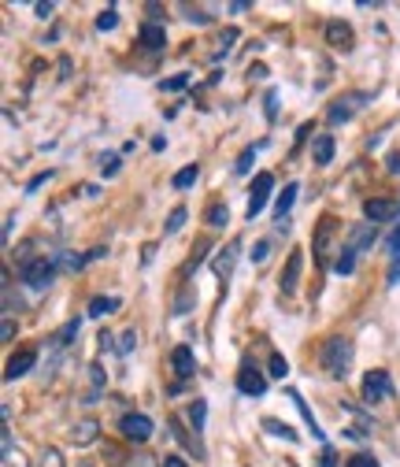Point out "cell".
Instances as JSON below:
<instances>
[{
  "mask_svg": "<svg viewBox=\"0 0 400 467\" xmlns=\"http://www.w3.org/2000/svg\"><path fill=\"white\" fill-rule=\"evenodd\" d=\"M208 223L211 226H226V223H231V208H226V204H211L208 208Z\"/></svg>",
  "mask_w": 400,
  "mask_h": 467,
  "instance_id": "24",
  "label": "cell"
},
{
  "mask_svg": "<svg viewBox=\"0 0 400 467\" xmlns=\"http://www.w3.org/2000/svg\"><path fill=\"white\" fill-rule=\"evenodd\" d=\"M93 438H97V420H82V423L71 431V441H75V445H89Z\"/></svg>",
  "mask_w": 400,
  "mask_h": 467,
  "instance_id": "19",
  "label": "cell"
},
{
  "mask_svg": "<svg viewBox=\"0 0 400 467\" xmlns=\"http://www.w3.org/2000/svg\"><path fill=\"white\" fill-rule=\"evenodd\" d=\"M267 253H271V245H267V242H260V245L252 249V260H256V264H263V260H267Z\"/></svg>",
  "mask_w": 400,
  "mask_h": 467,
  "instance_id": "35",
  "label": "cell"
},
{
  "mask_svg": "<svg viewBox=\"0 0 400 467\" xmlns=\"http://www.w3.org/2000/svg\"><path fill=\"white\" fill-rule=\"evenodd\" d=\"M396 212H400V204H396V201H385V197H371V201L364 204V215H367V223H374V226H378V223H389Z\"/></svg>",
  "mask_w": 400,
  "mask_h": 467,
  "instance_id": "9",
  "label": "cell"
},
{
  "mask_svg": "<svg viewBox=\"0 0 400 467\" xmlns=\"http://www.w3.org/2000/svg\"><path fill=\"white\" fill-rule=\"evenodd\" d=\"M353 357H356V348L349 337H326L323 348H319V360H323V371L330 379H349L353 371Z\"/></svg>",
  "mask_w": 400,
  "mask_h": 467,
  "instance_id": "1",
  "label": "cell"
},
{
  "mask_svg": "<svg viewBox=\"0 0 400 467\" xmlns=\"http://www.w3.org/2000/svg\"><path fill=\"white\" fill-rule=\"evenodd\" d=\"M274 104H278V97H274V93H267V119H274V115H278V108H274Z\"/></svg>",
  "mask_w": 400,
  "mask_h": 467,
  "instance_id": "38",
  "label": "cell"
},
{
  "mask_svg": "<svg viewBox=\"0 0 400 467\" xmlns=\"http://www.w3.org/2000/svg\"><path fill=\"white\" fill-rule=\"evenodd\" d=\"M182 223H186V208H175V212H170V219H167V234L182 230Z\"/></svg>",
  "mask_w": 400,
  "mask_h": 467,
  "instance_id": "28",
  "label": "cell"
},
{
  "mask_svg": "<svg viewBox=\"0 0 400 467\" xmlns=\"http://www.w3.org/2000/svg\"><path fill=\"white\" fill-rule=\"evenodd\" d=\"M238 253H241V242H231V245H226V249L219 253V260H215V275H219V278H231V275H234Z\"/></svg>",
  "mask_w": 400,
  "mask_h": 467,
  "instance_id": "13",
  "label": "cell"
},
{
  "mask_svg": "<svg viewBox=\"0 0 400 467\" xmlns=\"http://www.w3.org/2000/svg\"><path fill=\"white\" fill-rule=\"evenodd\" d=\"M116 26H119V12H116V8H104V12L97 16V30L108 34V30H116Z\"/></svg>",
  "mask_w": 400,
  "mask_h": 467,
  "instance_id": "23",
  "label": "cell"
},
{
  "mask_svg": "<svg viewBox=\"0 0 400 467\" xmlns=\"http://www.w3.org/2000/svg\"><path fill=\"white\" fill-rule=\"evenodd\" d=\"M119 431H123V438H127V441H149V438H152V420H149V416L130 412V416H123Z\"/></svg>",
  "mask_w": 400,
  "mask_h": 467,
  "instance_id": "6",
  "label": "cell"
},
{
  "mask_svg": "<svg viewBox=\"0 0 400 467\" xmlns=\"http://www.w3.org/2000/svg\"><path fill=\"white\" fill-rule=\"evenodd\" d=\"M389 171H393V174H400V152H393V156H389Z\"/></svg>",
  "mask_w": 400,
  "mask_h": 467,
  "instance_id": "44",
  "label": "cell"
},
{
  "mask_svg": "<svg viewBox=\"0 0 400 467\" xmlns=\"http://www.w3.org/2000/svg\"><path fill=\"white\" fill-rule=\"evenodd\" d=\"M0 334H5V341H12V337H15V323L8 319V323H5V330H0Z\"/></svg>",
  "mask_w": 400,
  "mask_h": 467,
  "instance_id": "43",
  "label": "cell"
},
{
  "mask_svg": "<svg viewBox=\"0 0 400 467\" xmlns=\"http://www.w3.org/2000/svg\"><path fill=\"white\" fill-rule=\"evenodd\" d=\"M271 190H274V174L260 171V174H256V182H252V193H249V219H256V215L267 208Z\"/></svg>",
  "mask_w": 400,
  "mask_h": 467,
  "instance_id": "5",
  "label": "cell"
},
{
  "mask_svg": "<svg viewBox=\"0 0 400 467\" xmlns=\"http://www.w3.org/2000/svg\"><path fill=\"white\" fill-rule=\"evenodd\" d=\"M193 182H197V163H193V167H186V171H179V174H175V190H190V186H193Z\"/></svg>",
  "mask_w": 400,
  "mask_h": 467,
  "instance_id": "25",
  "label": "cell"
},
{
  "mask_svg": "<svg viewBox=\"0 0 400 467\" xmlns=\"http://www.w3.org/2000/svg\"><path fill=\"white\" fill-rule=\"evenodd\" d=\"M134 337H138V334H134V330H130V334H127V337H123V345H119V348H123V353H130V348H134Z\"/></svg>",
  "mask_w": 400,
  "mask_h": 467,
  "instance_id": "42",
  "label": "cell"
},
{
  "mask_svg": "<svg viewBox=\"0 0 400 467\" xmlns=\"http://www.w3.org/2000/svg\"><path fill=\"white\" fill-rule=\"evenodd\" d=\"M385 397H393V379H389V371L374 368V371L364 379V400L378 404V400H385Z\"/></svg>",
  "mask_w": 400,
  "mask_h": 467,
  "instance_id": "4",
  "label": "cell"
},
{
  "mask_svg": "<svg viewBox=\"0 0 400 467\" xmlns=\"http://www.w3.org/2000/svg\"><path fill=\"white\" fill-rule=\"evenodd\" d=\"M301 264H304V256L293 253L290 264H285V271H282V294H293V289H297V282H301Z\"/></svg>",
  "mask_w": 400,
  "mask_h": 467,
  "instance_id": "14",
  "label": "cell"
},
{
  "mask_svg": "<svg viewBox=\"0 0 400 467\" xmlns=\"http://www.w3.org/2000/svg\"><path fill=\"white\" fill-rule=\"evenodd\" d=\"M119 308V297H97L89 305V316H108V312H116Z\"/></svg>",
  "mask_w": 400,
  "mask_h": 467,
  "instance_id": "22",
  "label": "cell"
},
{
  "mask_svg": "<svg viewBox=\"0 0 400 467\" xmlns=\"http://www.w3.org/2000/svg\"><path fill=\"white\" fill-rule=\"evenodd\" d=\"M190 420H193V427H197V431L204 427V400H197V404H190Z\"/></svg>",
  "mask_w": 400,
  "mask_h": 467,
  "instance_id": "30",
  "label": "cell"
},
{
  "mask_svg": "<svg viewBox=\"0 0 400 467\" xmlns=\"http://www.w3.org/2000/svg\"><path fill=\"white\" fill-rule=\"evenodd\" d=\"M389 282H400V253L389 260Z\"/></svg>",
  "mask_w": 400,
  "mask_h": 467,
  "instance_id": "36",
  "label": "cell"
},
{
  "mask_svg": "<svg viewBox=\"0 0 400 467\" xmlns=\"http://www.w3.org/2000/svg\"><path fill=\"white\" fill-rule=\"evenodd\" d=\"M34 360H37V353H34V348H23V353H15V357L8 360V371H5V379H8V382H15V379L30 375Z\"/></svg>",
  "mask_w": 400,
  "mask_h": 467,
  "instance_id": "10",
  "label": "cell"
},
{
  "mask_svg": "<svg viewBox=\"0 0 400 467\" xmlns=\"http://www.w3.org/2000/svg\"><path fill=\"white\" fill-rule=\"evenodd\" d=\"M297 193H301V186H297V182H290V186H285V193L278 197V204H274V219H278V223H282V219H290V208H293Z\"/></svg>",
  "mask_w": 400,
  "mask_h": 467,
  "instance_id": "16",
  "label": "cell"
},
{
  "mask_svg": "<svg viewBox=\"0 0 400 467\" xmlns=\"http://www.w3.org/2000/svg\"><path fill=\"white\" fill-rule=\"evenodd\" d=\"M86 264V256H60L56 260V267H64V271H78Z\"/></svg>",
  "mask_w": 400,
  "mask_h": 467,
  "instance_id": "29",
  "label": "cell"
},
{
  "mask_svg": "<svg viewBox=\"0 0 400 467\" xmlns=\"http://www.w3.org/2000/svg\"><path fill=\"white\" fill-rule=\"evenodd\" d=\"M141 45H145L149 52L163 48V45H167V34H163V26H156V23H145V26H141Z\"/></svg>",
  "mask_w": 400,
  "mask_h": 467,
  "instance_id": "17",
  "label": "cell"
},
{
  "mask_svg": "<svg viewBox=\"0 0 400 467\" xmlns=\"http://www.w3.org/2000/svg\"><path fill=\"white\" fill-rule=\"evenodd\" d=\"M163 467H186V460H182V456H167Z\"/></svg>",
  "mask_w": 400,
  "mask_h": 467,
  "instance_id": "41",
  "label": "cell"
},
{
  "mask_svg": "<svg viewBox=\"0 0 400 467\" xmlns=\"http://www.w3.org/2000/svg\"><path fill=\"white\" fill-rule=\"evenodd\" d=\"M263 427L274 434V438H285V441H297V431L290 423H278V420H263Z\"/></svg>",
  "mask_w": 400,
  "mask_h": 467,
  "instance_id": "21",
  "label": "cell"
},
{
  "mask_svg": "<svg viewBox=\"0 0 400 467\" xmlns=\"http://www.w3.org/2000/svg\"><path fill=\"white\" fill-rule=\"evenodd\" d=\"M15 467H26V463H23V456H19V463H15Z\"/></svg>",
  "mask_w": 400,
  "mask_h": 467,
  "instance_id": "45",
  "label": "cell"
},
{
  "mask_svg": "<svg viewBox=\"0 0 400 467\" xmlns=\"http://www.w3.org/2000/svg\"><path fill=\"white\" fill-rule=\"evenodd\" d=\"M75 330H78V323H67V327H64V334H60V341H71V337H75Z\"/></svg>",
  "mask_w": 400,
  "mask_h": 467,
  "instance_id": "40",
  "label": "cell"
},
{
  "mask_svg": "<svg viewBox=\"0 0 400 467\" xmlns=\"http://www.w3.org/2000/svg\"><path fill=\"white\" fill-rule=\"evenodd\" d=\"M56 271H60V267H56L48 256H30V260L23 264V282L34 285V289H45V285L56 278Z\"/></svg>",
  "mask_w": 400,
  "mask_h": 467,
  "instance_id": "3",
  "label": "cell"
},
{
  "mask_svg": "<svg viewBox=\"0 0 400 467\" xmlns=\"http://www.w3.org/2000/svg\"><path fill=\"white\" fill-rule=\"evenodd\" d=\"M326 45H333L337 52H349V48L356 45V34H353V26H349V23H341V19L326 23Z\"/></svg>",
  "mask_w": 400,
  "mask_h": 467,
  "instance_id": "7",
  "label": "cell"
},
{
  "mask_svg": "<svg viewBox=\"0 0 400 467\" xmlns=\"http://www.w3.org/2000/svg\"><path fill=\"white\" fill-rule=\"evenodd\" d=\"M374 238H378V226H374V223H360V226L349 234V242H345V245L356 249V253H364L367 245H374Z\"/></svg>",
  "mask_w": 400,
  "mask_h": 467,
  "instance_id": "12",
  "label": "cell"
},
{
  "mask_svg": "<svg viewBox=\"0 0 400 467\" xmlns=\"http://www.w3.org/2000/svg\"><path fill=\"white\" fill-rule=\"evenodd\" d=\"M337 230H341V223H337L333 215H323V219H319V226H315L312 249H315V260H319L323 267H330V256H333V253H341V249H337Z\"/></svg>",
  "mask_w": 400,
  "mask_h": 467,
  "instance_id": "2",
  "label": "cell"
},
{
  "mask_svg": "<svg viewBox=\"0 0 400 467\" xmlns=\"http://www.w3.org/2000/svg\"><path fill=\"white\" fill-rule=\"evenodd\" d=\"M100 171H104V174H116V171H119V156H104V160H100Z\"/></svg>",
  "mask_w": 400,
  "mask_h": 467,
  "instance_id": "33",
  "label": "cell"
},
{
  "mask_svg": "<svg viewBox=\"0 0 400 467\" xmlns=\"http://www.w3.org/2000/svg\"><path fill=\"white\" fill-rule=\"evenodd\" d=\"M41 460H45L41 467H64V456L56 452V449H45V456H41Z\"/></svg>",
  "mask_w": 400,
  "mask_h": 467,
  "instance_id": "31",
  "label": "cell"
},
{
  "mask_svg": "<svg viewBox=\"0 0 400 467\" xmlns=\"http://www.w3.org/2000/svg\"><path fill=\"white\" fill-rule=\"evenodd\" d=\"M186 12H190V16H186L190 23H208V12H200V8H186Z\"/></svg>",
  "mask_w": 400,
  "mask_h": 467,
  "instance_id": "37",
  "label": "cell"
},
{
  "mask_svg": "<svg viewBox=\"0 0 400 467\" xmlns=\"http://www.w3.org/2000/svg\"><path fill=\"white\" fill-rule=\"evenodd\" d=\"M345 467H378V460H374V456H367V452H360V456H353Z\"/></svg>",
  "mask_w": 400,
  "mask_h": 467,
  "instance_id": "32",
  "label": "cell"
},
{
  "mask_svg": "<svg viewBox=\"0 0 400 467\" xmlns=\"http://www.w3.org/2000/svg\"><path fill=\"white\" fill-rule=\"evenodd\" d=\"M252 156H256V145H249V149H245V152L238 156V163H234V171H238V174H245V171L252 167Z\"/></svg>",
  "mask_w": 400,
  "mask_h": 467,
  "instance_id": "27",
  "label": "cell"
},
{
  "mask_svg": "<svg viewBox=\"0 0 400 467\" xmlns=\"http://www.w3.org/2000/svg\"><path fill=\"white\" fill-rule=\"evenodd\" d=\"M170 364H175V375H179V379H190V375L197 371V364H193V353H190L186 345H179L175 353H170Z\"/></svg>",
  "mask_w": 400,
  "mask_h": 467,
  "instance_id": "15",
  "label": "cell"
},
{
  "mask_svg": "<svg viewBox=\"0 0 400 467\" xmlns=\"http://www.w3.org/2000/svg\"><path fill=\"white\" fill-rule=\"evenodd\" d=\"M364 100H367V93H349V97L333 100V108H330V123H349Z\"/></svg>",
  "mask_w": 400,
  "mask_h": 467,
  "instance_id": "8",
  "label": "cell"
},
{
  "mask_svg": "<svg viewBox=\"0 0 400 467\" xmlns=\"http://www.w3.org/2000/svg\"><path fill=\"white\" fill-rule=\"evenodd\" d=\"M330 160H333V138L319 134L315 138V163H330Z\"/></svg>",
  "mask_w": 400,
  "mask_h": 467,
  "instance_id": "20",
  "label": "cell"
},
{
  "mask_svg": "<svg viewBox=\"0 0 400 467\" xmlns=\"http://www.w3.org/2000/svg\"><path fill=\"white\" fill-rule=\"evenodd\" d=\"M385 249H389V256H396L400 253V226L389 234V242H385Z\"/></svg>",
  "mask_w": 400,
  "mask_h": 467,
  "instance_id": "34",
  "label": "cell"
},
{
  "mask_svg": "<svg viewBox=\"0 0 400 467\" xmlns=\"http://www.w3.org/2000/svg\"><path fill=\"white\" fill-rule=\"evenodd\" d=\"M333 271H337V275H353V271H356V249L341 245V256L333 260Z\"/></svg>",
  "mask_w": 400,
  "mask_h": 467,
  "instance_id": "18",
  "label": "cell"
},
{
  "mask_svg": "<svg viewBox=\"0 0 400 467\" xmlns=\"http://www.w3.org/2000/svg\"><path fill=\"white\" fill-rule=\"evenodd\" d=\"M238 389L249 393V397H260V393H267V379L260 371H252V368H241L238 371Z\"/></svg>",
  "mask_w": 400,
  "mask_h": 467,
  "instance_id": "11",
  "label": "cell"
},
{
  "mask_svg": "<svg viewBox=\"0 0 400 467\" xmlns=\"http://www.w3.org/2000/svg\"><path fill=\"white\" fill-rule=\"evenodd\" d=\"M271 375H274V379H285V375H290V364H285V357L271 353Z\"/></svg>",
  "mask_w": 400,
  "mask_h": 467,
  "instance_id": "26",
  "label": "cell"
},
{
  "mask_svg": "<svg viewBox=\"0 0 400 467\" xmlns=\"http://www.w3.org/2000/svg\"><path fill=\"white\" fill-rule=\"evenodd\" d=\"M333 463H337V456H333V449H326L323 460H319V467H333Z\"/></svg>",
  "mask_w": 400,
  "mask_h": 467,
  "instance_id": "39",
  "label": "cell"
}]
</instances>
